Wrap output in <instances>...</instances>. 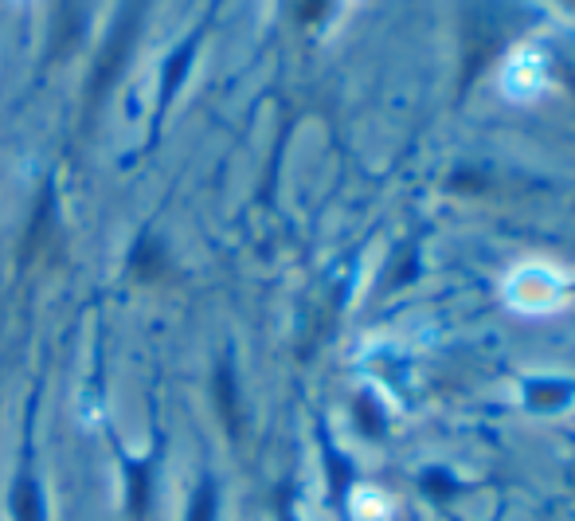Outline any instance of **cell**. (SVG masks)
I'll return each instance as SVG.
<instances>
[{
	"label": "cell",
	"mask_w": 575,
	"mask_h": 521,
	"mask_svg": "<svg viewBox=\"0 0 575 521\" xmlns=\"http://www.w3.org/2000/svg\"><path fill=\"white\" fill-rule=\"evenodd\" d=\"M356 521H388L392 518V506H388V498L384 494H376V490H356Z\"/></svg>",
	"instance_id": "obj_2"
},
{
	"label": "cell",
	"mask_w": 575,
	"mask_h": 521,
	"mask_svg": "<svg viewBox=\"0 0 575 521\" xmlns=\"http://www.w3.org/2000/svg\"><path fill=\"white\" fill-rule=\"evenodd\" d=\"M141 16H145V0H126L118 24H114V32H110V44H106L102 59H98L94 91H102V87L118 75V67L126 63V55H130V48H133V36H137V28H141Z\"/></svg>",
	"instance_id": "obj_1"
},
{
	"label": "cell",
	"mask_w": 575,
	"mask_h": 521,
	"mask_svg": "<svg viewBox=\"0 0 575 521\" xmlns=\"http://www.w3.org/2000/svg\"><path fill=\"white\" fill-rule=\"evenodd\" d=\"M192 59V44H184V48L173 55V67H169V91L177 87V79H180V71H184V63Z\"/></svg>",
	"instance_id": "obj_3"
},
{
	"label": "cell",
	"mask_w": 575,
	"mask_h": 521,
	"mask_svg": "<svg viewBox=\"0 0 575 521\" xmlns=\"http://www.w3.org/2000/svg\"><path fill=\"white\" fill-rule=\"evenodd\" d=\"M325 4H329V0H302V8H298V16H302V20H317V16L325 12Z\"/></svg>",
	"instance_id": "obj_4"
}]
</instances>
